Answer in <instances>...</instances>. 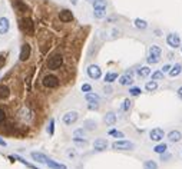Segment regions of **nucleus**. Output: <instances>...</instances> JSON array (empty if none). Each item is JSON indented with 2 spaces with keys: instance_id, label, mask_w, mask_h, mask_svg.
<instances>
[{
  "instance_id": "obj_43",
  "label": "nucleus",
  "mask_w": 182,
  "mask_h": 169,
  "mask_svg": "<svg viewBox=\"0 0 182 169\" xmlns=\"http://www.w3.org/2000/svg\"><path fill=\"white\" fill-rule=\"evenodd\" d=\"M88 108L91 109V110H98V109H99V103H89Z\"/></svg>"
},
{
  "instance_id": "obj_1",
  "label": "nucleus",
  "mask_w": 182,
  "mask_h": 169,
  "mask_svg": "<svg viewBox=\"0 0 182 169\" xmlns=\"http://www.w3.org/2000/svg\"><path fill=\"white\" fill-rule=\"evenodd\" d=\"M65 63V58L62 53H55L52 54V56H49L46 60V69H49V70H59V69L63 66Z\"/></svg>"
},
{
  "instance_id": "obj_21",
  "label": "nucleus",
  "mask_w": 182,
  "mask_h": 169,
  "mask_svg": "<svg viewBox=\"0 0 182 169\" xmlns=\"http://www.w3.org/2000/svg\"><path fill=\"white\" fill-rule=\"evenodd\" d=\"M46 165L49 166L50 169H68V166L66 165H63V163H59V162H56V161H53V159H47V162H46Z\"/></svg>"
},
{
  "instance_id": "obj_41",
  "label": "nucleus",
  "mask_w": 182,
  "mask_h": 169,
  "mask_svg": "<svg viewBox=\"0 0 182 169\" xmlns=\"http://www.w3.org/2000/svg\"><path fill=\"white\" fill-rule=\"evenodd\" d=\"M81 89H82V92H85V93H89V92H92V86L89 83H83Z\"/></svg>"
},
{
  "instance_id": "obj_48",
  "label": "nucleus",
  "mask_w": 182,
  "mask_h": 169,
  "mask_svg": "<svg viewBox=\"0 0 182 169\" xmlns=\"http://www.w3.org/2000/svg\"><path fill=\"white\" fill-rule=\"evenodd\" d=\"M6 145H7V143L4 142V139H2V138H0V146H3V148H4V146H6Z\"/></svg>"
},
{
  "instance_id": "obj_11",
  "label": "nucleus",
  "mask_w": 182,
  "mask_h": 169,
  "mask_svg": "<svg viewBox=\"0 0 182 169\" xmlns=\"http://www.w3.org/2000/svg\"><path fill=\"white\" fill-rule=\"evenodd\" d=\"M12 95L10 86L6 82H0V100H7Z\"/></svg>"
},
{
  "instance_id": "obj_37",
  "label": "nucleus",
  "mask_w": 182,
  "mask_h": 169,
  "mask_svg": "<svg viewBox=\"0 0 182 169\" xmlns=\"http://www.w3.org/2000/svg\"><path fill=\"white\" fill-rule=\"evenodd\" d=\"M92 4H93V9L106 7V2H105V0H93V2H92Z\"/></svg>"
},
{
  "instance_id": "obj_27",
  "label": "nucleus",
  "mask_w": 182,
  "mask_h": 169,
  "mask_svg": "<svg viewBox=\"0 0 182 169\" xmlns=\"http://www.w3.org/2000/svg\"><path fill=\"white\" fill-rule=\"evenodd\" d=\"M133 23H135V27H136V29H139V30H145L146 27H148V23H146L143 19H139V17L133 20Z\"/></svg>"
},
{
  "instance_id": "obj_14",
  "label": "nucleus",
  "mask_w": 182,
  "mask_h": 169,
  "mask_svg": "<svg viewBox=\"0 0 182 169\" xmlns=\"http://www.w3.org/2000/svg\"><path fill=\"white\" fill-rule=\"evenodd\" d=\"M93 148H95V151H98V152H102V151H105V149L108 148V141H106V139H103V138L95 139Z\"/></svg>"
},
{
  "instance_id": "obj_3",
  "label": "nucleus",
  "mask_w": 182,
  "mask_h": 169,
  "mask_svg": "<svg viewBox=\"0 0 182 169\" xmlns=\"http://www.w3.org/2000/svg\"><path fill=\"white\" fill-rule=\"evenodd\" d=\"M19 27H20L22 33L26 34V36H33L34 34V23L30 17H20L19 19Z\"/></svg>"
},
{
  "instance_id": "obj_20",
  "label": "nucleus",
  "mask_w": 182,
  "mask_h": 169,
  "mask_svg": "<svg viewBox=\"0 0 182 169\" xmlns=\"http://www.w3.org/2000/svg\"><path fill=\"white\" fill-rule=\"evenodd\" d=\"M85 99L88 103H99L101 102V98L99 95H96L95 92H89V93H85Z\"/></svg>"
},
{
  "instance_id": "obj_28",
  "label": "nucleus",
  "mask_w": 182,
  "mask_h": 169,
  "mask_svg": "<svg viewBox=\"0 0 182 169\" xmlns=\"http://www.w3.org/2000/svg\"><path fill=\"white\" fill-rule=\"evenodd\" d=\"M166 149H168V145H166V143H158V145L153 148V152L158 153V155H162V153L166 152Z\"/></svg>"
},
{
  "instance_id": "obj_34",
  "label": "nucleus",
  "mask_w": 182,
  "mask_h": 169,
  "mask_svg": "<svg viewBox=\"0 0 182 169\" xmlns=\"http://www.w3.org/2000/svg\"><path fill=\"white\" fill-rule=\"evenodd\" d=\"M164 76H165V73H164V72L162 70H156V72H153V73H152V80H162V79H164Z\"/></svg>"
},
{
  "instance_id": "obj_25",
  "label": "nucleus",
  "mask_w": 182,
  "mask_h": 169,
  "mask_svg": "<svg viewBox=\"0 0 182 169\" xmlns=\"http://www.w3.org/2000/svg\"><path fill=\"white\" fill-rule=\"evenodd\" d=\"M93 16H95V19H103V17L106 16V7L93 9Z\"/></svg>"
},
{
  "instance_id": "obj_36",
  "label": "nucleus",
  "mask_w": 182,
  "mask_h": 169,
  "mask_svg": "<svg viewBox=\"0 0 182 169\" xmlns=\"http://www.w3.org/2000/svg\"><path fill=\"white\" fill-rule=\"evenodd\" d=\"M47 133H49V136H53L55 133V119L50 118V120H49V126H47Z\"/></svg>"
},
{
  "instance_id": "obj_23",
  "label": "nucleus",
  "mask_w": 182,
  "mask_h": 169,
  "mask_svg": "<svg viewBox=\"0 0 182 169\" xmlns=\"http://www.w3.org/2000/svg\"><path fill=\"white\" fill-rule=\"evenodd\" d=\"M181 72H182V64L181 63H176V64H174V66H172L171 72H169V76H171V78H176V76H179V74H181Z\"/></svg>"
},
{
  "instance_id": "obj_42",
  "label": "nucleus",
  "mask_w": 182,
  "mask_h": 169,
  "mask_svg": "<svg viewBox=\"0 0 182 169\" xmlns=\"http://www.w3.org/2000/svg\"><path fill=\"white\" fill-rule=\"evenodd\" d=\"M171 158H172V155L168 153V152H165V153H162L161 155V161H168V159H171Z\"/></svg>"
},
{
  "instance_id": "obj_33",
  "label": "nucleus",
  "mask_w": 182,
  "mask_h": 169,
  "mask_svg": "<svg viewBox=\"0 0 182 169\" xmlns=\"http://www.w3.org/2000/svg\"><path fill=\"white\" fill-rule=\"evenodd\" d=\"M109 136H113V138H118V139H123L125 138V135L121 132V131H116V129H111L108 132Z\"/></svg>"
},
{
  "instance_id": "obj_32",
  "label": "nucleus",
  "mask_w": 182,
  "mask_h": 169,
  "mask_svg": "<svg viewBox=\"0 0 182 169\" xmlns=\"http://www.w3.org/2000/svg\"><path fill=\"white\" fill-rule=\"evenodd\" d=\"M143 169H158V163H156L155 161H152V159L145 161V163H143Z\"/></svg>"
},
{
  "instance_id": "obj_38",
  "label": "nucleus",
  "mask_w": 182,
  "mask_h": 169,
  "mask_svg": "<svg viewBox=\"0 0 182 169\" xmlns=\"http://www.w3.org/2000/svg\"><path fill=\"white\" fill-rule=\"evenodd\" d=\"M73 142L76 143V145L86 146V145H88V139H85V138H73Z\"/></svg>"
},
{
  "instance_id": "obj_49",
  "label": "nucleus",
  "mask_w": 182,
  "mask_h": 169,
  "mask_svg": "<svg viewBox=\"0 0 182 169\" xmlns=\"http://www.w3.org/2000/svg\"><path fill=\"white\" fill-rule=\"evenodd\" d=\"M181 52H182V44H181Z\"/></svg>"
},
{
  "instance_id": "obj_30",
  "label": "nucleus",
  "mask_w": 182,
  "mask_h": 169,
  "mask_svg": "<svg viewBox=\"0 0 182 169\" xmlns=\"http://www.w3.org/2000/svg\"><path fill=\"white\" fill-rule=\"evenodd\" d=\"M145 89H146L148 92L156 90V89H158V82H156V80H149V82H146Z\"/></svg>"
},
{
  "instance_id": "obj_26",
  "label": "nucleus",
  "mask_w": 182,
  "mask_h": 169,
  "mask_svg": "<svg viewBox=\"0 0 182 169\" xmlns=\"http://www.w3.org/2000/svg\"><path fill=\"white\" fill-rule=\"evenodd\" d=\"M116 79H118V73L116 72H108V73L105 74V82L106 83H113Z\"/></svg>"
},
{
  "instance_id": "obj_10",
  "label": "nucleus",
  "mask_w": 182,
  "mask_h": 169,
  "mask_svg": "<svg viewBox=\"0 0 182 169\" xmlns=\"http://www.w3.org/2000/svg\"><path fill=\"white\" fill-rule=\"evenodd\" d=\"M32 54V48L29 43H23L20 48V54H19V60L20 62H26L27 59L30 58Z\"/></svg>"
},
{
  "instance_id": "obj_5",
  "label": "nucleus",
  "mask_w": 182,
  "mask_h": 169,
  "mask_svg": "<svg viewBox=\"0 0 182 169\" xmlns=\"http://www.w3.org/2000/svg\"><path fill=\"white\" fill-rule=\"evenodd\" d=\"M112 148L116 149V151H132L135 148V145L131 142V141H125V139H118L112 143Z\"/></svg>"
},
{
  "instance_id": "obj_9",
  "label": "nucleus",
  "mask_w": 182,
  "mask_h": 169,
  "mask_svg": "<svg viewBox=\"0 0 182 169\" xmlns=\"http://www.w3.org/2000/svg\"><path fill=\"white\" fill-rule=\"evenodd\" d=\"M132 83H133V72L126 70L125 73L119 78V84H122V86H131Z\"/></svg>"
},
{
  "instance_id": "obj_35",
  "label": "nucleus",
  "mask_w": 182,
  "mask_h": 169,
  "mask_svg": "<svg viewBox=\"0 0 182 169\" xmlns=\"http://www.w3.org/2000/svg\"><path fill=\"white\" fill-rule=\"evenodd\" d=\"M85 135H86V129L83 128H79L73 132V138H85Z\"/></svg>"
},
{
  "instance_id": "obj_8",
  "label": "nucleus",
  "mask_w": 182,
  "mask_h": 169,
  "mask_svg": "<svg viewBox=\"0 0 182 169\" xmlns=\"http://www.w3.org/2000/svg\"><path fill=\"white\" fill-rule=\"evenodd\" d=\"M166 43H168V46H171L172 49L181 48V37L176 33H169L168 36H166Z\"/></svg>"
},
{
  "instance_id": "obj_24",
  "label": "nucleus",
  "mask_w": 182,
  "mask_h": 169,
  "mask_svg": "<svg viewBox=\"0 0 182 169\" xmlns=\"http://www.w3.org/2000/svg\"><path fill=\"white\" fill-rule=\"evenodd\" d=\"M96 126H98L96 120L88 119V120H85V122H83V126H82V128L86 129V131H95V129H96Z\"/></svg>"
},
{
  "instance_id": "obj_6",
  "label": "nucleus",
  "mask_w": 182,
  "mask_h": 169,
  "mask_svg": "<svg viewBox=\"0 0 182 169\" xmlns=\"http://www.w3.org/2000/svg\"><path fill=\"white\" fill-rule=\"evenodd\" d=\"M79 119V113L76 110H70V112H66L63 115V118H62V120H63L65 125L68 126H72L73 123H76Z\"/></svg>"
},
{
  "instance_id": "obj_22",
  "label": "nucleus",
  "mask_w": 182,
  "mask_h": 169,
  "mask_svg": "<svg viewBox=\"0 0 182 169\" xmlns=\"http://www.w3.org/2000/svg\"><path fill=\"white\" fill-rule=\"evenodd\" d=\"M9 158L12 159V161H19L20 163H23V165H26L27 168H30V169H39L37 166H34V165H32V163H29V162H26V159H23L22 156H19V155H12V156H9Z\"/></svg>"
},
{
  "instance_id": "obj_29",
  "label": "nucleus",
  "mask_w": 182,
  "mask_h": 169,
  "mask_svg": "<svg viewBox=\"0 0 182 169\" xmlns=\"http://www.w3.org/2000/svg\"><path fill=\"white\" fill-rule=\"evenodd\" d=\"M138 74L141 76V78H148L149 74H151V69H149V66H142V68H139Z\"/></svg>"
},
{
  "instance_id": "obj_13",
  "label": "nucleus",
  "mask_w": 182,
  "mask_h": 169,
  "mask_svg": "<svg viewBox=\"0 0 182 169\" xmlns=\"http://www.w3.org/2000/svg\"><path fill=\"white\" fill-rule=\"evenodd\" d=\"M164 136H165V132L161 128H155L149 132V139L153 141V142H161L162 139H164Z\"/></svg>"
},
{
  "instance_id": "obj_47",
  "label": "nucleus",
  "mask_w": 182,
  "mask_h": 169,
  "mask_svg": "<svg viewBox=\"0 0 182 169\" xmlns=\"http://www.w3.org/2000/svg\"><path fill=\"white\" fill-rule=\"evenodd\" d=\"M68 155H69V156H72V158H75V156H76V152H75V151H69Z\"/></svg>"
},
{
  "instance_id": "obj_16",
  "label": "nucleus",
  "mask_w": 182,
  "mask_h": 169,
  "mask_svg": "<svg viewBox=\"0 0 182 169\" xmlns=\"http://www.w3.org/2000/svg\"><path fill=\"white\" fill-rule=\"evenodd\" d=\"M10 29V20L7 17H0V34H6Z\"/></svg>"
},
{
  "instance_id": "obj_4",
  "label": "nucleus",
  "mask_w": 182,
  "mask_h": 169,
  "mask_svg": "<svg viewBox=\"0 0 182 169\" xmlns=\"http://www.w3.org/2000/svg\"><path fill=\"white\" fill-rule=\"evenodd\" d=\"M161 54H162V49L156 44H152L151 48H149V52H148V58H146V62L149 64H155L161 60Z\"/></svg>"
},
{
  "instance_id": "obj_19",
  "label": "nucleus",
  "mask_w": 182,
  "mask_h": 169,
  "mask_svg": "<svg viewBox=\"0 0 182 169\" xmlns=\"http://www.w3.org/2000/svg\"><path fill=\"white\" fill-rule=\"evenodd\" d=\"M13 7L19 12V13H26V12H27V4L24 3V2H22V0H14Z\"/></svg>"
},
{
  "instance_id": "obj_18",
  "label": "nucleus",
  "mask_w": 182,
  "mask_h": 169,
  "mask_svg": "<svg viewBox=\"0 0 182 169\" xmlns=\"http://www.w3.org/2000/svg\"><path fill=\"white\" fill-rule=\"evenodd\" d=\"M168 139H169V142H172V143H176V142H179L182 139V133L179 132V131H171V132L168 133Z\"/></svg>"
},
{
  "instance_id": "obj_17",
  "label": "nucleus",
  "mask_w": 182,
  "mask_h": 169,
  "mask_svg": "<svg viewBox=\"0 0 182 169\" xmlns=\"http://www.w3.org/2000/svg\"><path fill=\"white\" fill-rule=\"evenodd\" d=\"M116 120H118V118L115 115V112H108V113L103 116V122L108 126H113L115 123H116Z\"/></svg>"
},
{
  "instance_id": "obj_45",
  "label": "nucleus",
  "mask_w": 182,
  "mask_h": 169,
  "mask_svg": "<svg viewBox=\"0 0 182 169\" xmlns=\"http://www.w3.org/2000/svg\"><path fill=\"white\" fill-rule=\"evenodd\" d=\"M103 90H105V93H108V95H111V93H112V89L109 88V86H105Z\"/></svg>"
},
{
  "instance_id": "obj_7",
  "label": "nucleus",
  "mask_w": 182,
  "mask_h": 169,
  "mask_svg": "<svg viewBox=\"0 0 182 169\" xmlns=\"http://www.w3.org/2000/svg\"><path fill=\"white\" fill-rule=\"evenodd\" d=\"M86 73H88V76L91 79H93V80H98V79L102 78V69L99 68L98 64H91V66H88Z\"/></svg>"
},
{
  "instance_id": "obj_31",
  "label": "nucleus",
  "mask_w": 182,
  "mask_h": 169,
  "mask_svg": "<svg viewBox=\"0 0 182 169\" xmlns=\"http://www.w3.org/2000/svg\"><path fill=\"white\" fill-rule=\"evenodd\" d=\"M131 108H132V100H131V99H123V102H122V105H121V110L122 112H128Z\"/></svg>"
},
{
  "instance_id": "obj_46",
  "label": "nucleus",
  "mask_w": 182,
  "mask_h": 169,
  "mask_svg": "<svg viewBox=\"0 0 182 169\" xmlns=\"http://www.w3.org/2000/svg\"><path fill=\"white\" fill-rule=\"evenodd\" d=\"M176 95H178V98H179V99H181V100H182V86H181V88L178 89V92H176Z\"/></svg>"
},
{
  "instance_id": "obj_15",
  "label": "nucleus",
  "mask_w": 182,
  "mask_h": 169,
  "mask_svg": "<svg viewBox=\"0 0 182 169\" xmlns=\"http://www.w3.org/2000/svg\"><path fill=\"white\" fill-rule=\"evenodd\" d=\"M30 158L33 159L34 162H37V163H46L47 162V156L44 155V153H42V152H30Z\"/></svg>"
},
{
  "instance_id": "obj_2",
  "label": "nucleus",
  "mask_w": 182,
  "mask_h": 169,
  "mask_svg": "<svg viewBox=\"0 0 182 169\" xmlns=\"http://www.w3.org/2000/svg\"><path fill=\"white\" fill-rule=\"evenodd\" d=\"M60 83H62L60 78L55 73H46L43 78H42V84H43V88H46V89H57L60 86Z\"/></svg>"
},
{
  "instance_id": "obj_40",
  "label": "nucleus",
  "mask_w": 182,
  "mask_h": 169,
  "mask_svg": "<svg viewBox=\"0 0 182 169\" xmlns=\"http://www.w3.org/2000/svg\"><path fill=\"white\" fill-rule=\"evenodd\" d=\"M6 120H7V113H6V110L0 106V123H3V122H6Z\"/></svg>"
},
{
  "instance_id": "obj_44",
  "label": "nucleus",
  "mask_w": 182,
  "mask_h": 169,
  "mask_svg": "<svg viewBox=\"0 0 182 169\" xmlns=\"http://www.w3.org/2000/svg\"><path fill=\"white\" fill-rule=\"evenodd\" d=\"M171 69H172L171 64H165V66L162 68V72H164V73H169V72H171Z\"/></svg>"
},
{
  "instance_id": "obj_39",
  "label": "nucleus",
  "mask_w": 182,
  "mask_h": 169,
  "mask_svg": "<svg viewBox=\"0 0 182 169\" xmlns=\"http://www.w3.org/2000/svg\"><path fill=\"white\" fill-rule=\"evenodd\" d=\"M141 93H142V90H141V88H138V86L129 89V95L131 96H139Z\"/></svg>"
},
{
  "instance_id": "obj_12",
  "label": "nucleus",
  "mask_w": 182,
  "mask_h": 169,
  "mask_svg": "<svg viewBox=\"0 0 182 169\" xmlns=\"http://www.w3.org/2000/svg\"><path fill=\"white\" fill-rule=\"evenodd\" d=\"M59 19H60V22H63V23H70L75 19L73 12L69 10V9H62L60 13H59Z\"/></svg>"
}]
</instances>
